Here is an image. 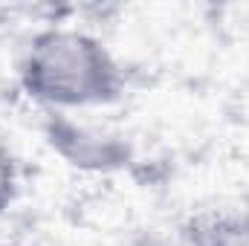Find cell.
Wrapping results in <instances>:
<instances>
[{"label": "cell", "mask_w": 249, "mask_h": 246, "mask_svg": "<svg viewBox=\"0 0 249 246\" xmlns=\"http://www.w3.org/2000/svg\"><path fill=\"white\" fill-rule=\"evenodd\" d=\"M3 246H35V244H3Z\"/></svg>", "instance_id": "5"}, {"label": "cell", "mask_w": 249, "mask_h": 246, "mask_svg": "<svg viewBox=\"0 0 249 246\" xmlns=\"http://www.w3.org/2000/svg\"><path fill=\"white\" fill-rule=\"evenodd\" d=\"M44 139L64 165L84 174H116L136 159L127 136L78 122L72 113H44Z\"/></svg>", "instance_id": "2"}, {"label": "cell", "mask_w": 249, "mask_h": 246, "mask_svg": "<svg viewBox=\"0 0 249 246\" xmlns=\"http://www.w3.org/2000/svg\"><path fill=\"white\" fill-rule=\"evenodd\" d=\"M18 84L44 113H78L124 99L127 75L116 53L78 26L38 29L18 61Z\"/></svg>", "instance_id": "1"}, {"label": "cell", "mask_w": 249, "mask_h": 246, "mask_svg": "<svg viewBox=\"0 0 249 246\" xmlns=\"http://www.w3.org/2000/svg\"><path fill=\"white\" fill-rule=\"evenodd\" d=\"M148 246H249V214L209 209L148 238Z\"/></svg>", "instance_id": "3"}, {"label": "cell", "mask_w": 249, "mask_h": 246, "mask_svg": "<svg viewBox=\"0 0 249 246\" xmlns=\"http://www.w3.org/2000/svg\"><path fill=\"white\" fill-rule=\"evenodd\" d=\"M20 197V162L6 139H0V217Z\"/></svg>", "instance_id": "4"}]
</instances>
